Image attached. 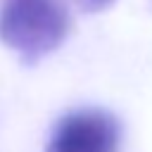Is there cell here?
Masks as SVG:
<instances>
[{
    "instance_id": "6da1fadb",
    "label": "cell",
    "mask_w": 152,
    "mask_h": 152,
    "mask_svg": "<svg viewBox=\"0 0 152 152\" xmlns=\"http://www.w3.org/2000/svg\"><path fill=\"white\" fill-rule=\"evenodd\" d=\"M69 26L71 17L64 0H2L0 40L26 64L55 52Z\"/></svg>"
},
{
    "instance_id": "7a4b0ae2",
    "label": "cell",
    "mask_w": 152,
    "mask_h": 152,
    "mask_svg": "<svg viewBox=\"0 0 152 152\" xmlns=\"http://www.w3.org/2000/svg\"><path fill=\"white\" fill-rule=\"evenodd\" d=\"M119 121L102 109H78L59 119L45 152H119Z\"/></svg>"
},
{
    "instance_id": "3957f363",
    "label": "cell",
    "mask_w": 152,
    "mask_h": 152,
    "mask_svg": "<svg viewBox=\"0 0 152 152\" xmlns=\"http://www.w3.org/2000/svg\"><path fill=\"white\" fill-rule=\"evenodd\" d=\"M78 10H83V12H102L104 7H109L114 0H71Z\"/></svg>"
}]
</instances>
